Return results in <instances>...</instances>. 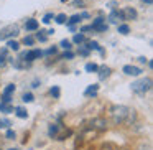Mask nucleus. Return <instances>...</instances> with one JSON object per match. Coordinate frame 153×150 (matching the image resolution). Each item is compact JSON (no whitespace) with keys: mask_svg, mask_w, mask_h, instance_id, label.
I'll return each mask as SVG.
<instances>
[{"mask_svg":"<svg viewBox=\"0 0 153 150\" xmlns=\"http://www.w3.org/2000/svg\"><path fill=\"white\" fill-rule=\"evenodd\" d=\"M41 56H43V51L41 50H31V51H28V53H22L20 54V58L25 60L27 63H31V61L38 60V58H41Z\"/></svg>","mask_w":153,"mask_h":150,"instance_id":"nucleus-4","label":"nucleus"},{"mask_svg":"<svg viewBox=\"0 0 153 150\" xmlns=\"http://www.w3.org/2000/svg\"><path fill=\"white\" fill-rule=\"evenodd\" d=\"M150 89H152V79L150 78H143V79L132 83V91H135L137 94H145Z\"/></svg>","mask_w":153,"mask_h":150,"instance_id":"nucleus-2","label":"nucleus"},{"mask_svg":"<svg viewBox=\"0 0 153 150\" xmlns=\"http://www.w3.org/2000/svg\"><path fill=\"white\" fill-rule=\"evenodd\" d=\"M0 112L10 114V112H13V107H12L10 104H7V102H0Z\"/></svg>","mask_w":153,"mask_h":150,"instance_id":"nucleus-11","label":"nucleus"},{"mask_svg":"<svg viewBox=\"0 0 153 150\" xmlns=\"http://www.w3.org/2000/svg\"><path fill=\"white\" fill-rule=\"evenodd\" d=\"M22 99H23V102H31V101H33L35 97H33V94H31V93H25Z\"/></svg>","mask_w":153,"mask_h":150,"instance_id":"nucleus-28","label":"nucleus"},{"mask_svg":"<svg viewBox=\"0 0 153 150\" xmlns=\"http://www.w3.org/2000/svg\"><path fill=\"white\" fill-rule=\"evenodd\" d=\"M33 43H35V38H33V37H25V38H23V45H28V46H31Z\"/></svg>","mask_w":153,"mask_h":150,"instance_id":"nucleus-30","label":"nucleus"},{"mask_svg":"<svg viewBox=\"0 0 153 150\" xmlns=\"http://www.w3.org/2000/svg\"><path fill=\"white\" fill-rule=\"evenodd\" d=\"M56 46H53V48H50V50H46V51H45V53L43 54H56Z\"/></svg>","mask_w":153,"mask_h":150,"instance_id":"nucleus-36","label":"nucleus"},{"mask_svg":"<svg viewBox=\"0 0 153 150\" xmlns=\"http://www.w3.org/2000/svg\"><path fill=\"white\" fill-rule=\"evenodd\" d=\"M112 117L115 122H123V120H132L135 117V114H133L132 109H128L125 106H115L112 107Z\"/></svg>","mask_w":153,"mask_h":150,"instance_id":"nucleus-1","label":"nucleus"},{"mask_svg":"<svg viewBox=\"0 0 153 150\" xmlns=\"http://www.w3.org/2000/svg\"><path fill=\"white\" fill-rule=\"evenodd\" d=\"M61 46H63L64 50H71V48H73V45H71L69 40H63V41H61Z\"/></svg>","mask_w":153,"mask_h":150,"instance_id":"nucleus-31","label":"nucleus"},{"mask_svg":"<svg viewBox=\"0 0 153 150\" xmlns=\"http://www.w3.org/2000/svg\"><path fill=\"white\" fill-rule=\"evenodd\" d=\"M7 46L10 48V50H13V51H18V50H20V45H18L17 41H13V40H8Z\"/></svg>","mask_w":153,"mask_h":150,"instance_id":"nucleus-18","label":"nucleus"},{"mask_svg":"<svg viewBox=\"0 0 153 150\" xmlns=\"http://www.w3.org/2000/svg\"><path fill=\"white\" fill-rule=\"evenodd\" d=\"M5 63H7V48H2L0 50V68L5 66Z\"/></svg>","mask_w":153,"mask_h":150,"instance_id":"nucleus-14","label":"nucleus"},{"mask_svg":"<svg viewBox=\"0 0 153 150\" xmlns=\"http://www.w3.org/2000/svg\"><path fill=\"white\" fill-rule=\"evenodd\" d=\"M109 20H110V23H117V25H119V22L123 20L122 12H119L117 8H114V10L110 12V15H109Z\"/></svg>","mask_w":153,"mask_h":150,"instance_id":"nucleus-7","label":"nucleus"},{"mask_svg":"<svg viewBox=\"0 0 153 150\" xmlns=\"http://www.w3.org/2000/svg\"><path fill=\"white\" fill-rule=\"evenodd\" d=\"M20 33V28H18V25H8V27L2 28L0 30V40H8V38L12 37H17V35Z\"/></svg>","mask_w":153,"mask_h":150,"instance_id":"nucleus-3","label":"nucleus"},{"mask_svg":"<svg viewBox=\"0 0 153 150\" xmlns=\"http://www.w3.org/2000/svg\"><path fill=\"white\" fill-rule=\"evenodd\" d=\"M58 129H59V127L54 125V124H53V125H50V135H51V137H54V135L58 134Z\"/></svg>","mask_w":153,"mask_h":150,"instance_id":"nucleus-32","label":"nucleus"},{"mask_svg":"<svg viewBox=\"0 0 153 150\" xmlns=\"http://www.w3.org/2000/svg\"><path fill=\"white\" fill-rule=\"evenodd\" d=\"M56 23H59V25H63V23H66V20H68V17L64 13H59V15H56Z\"/></svg>","mask_w":153,"mask_h":150,"instance_id":"nucleus-21","label":"nucleus"},{"mask_svg":"<svg viewBox=\"0 0 153 150\" xmlns=\"http://www.w3.org/2000/svg\"><path fill=\"white\" fill-rule=\"evenodd\" d=\"M128 31H130V27H128V25H119V33L128 35Z\"/></svg>","mask_w":153,"mask_h":150,"instance_id":"nucleus-22","label":"nucleus"},{"mask_svg":"<svg viewBox=\"0 0 153 150\" xmlns=\"http://www.w3.org/2000/svg\"><path fill=\"white\" fill-rule=\"evenodd\" d=\"M61 58H63V60H73V58H74V53H73V51H69V50H66Z\"/></svg>","mask_w":153,"mask_h":150,"instance_id":"nucleus-29","label":"nucleus"},{"mask_svg":"<svg viewBox=\"0 0 153 150\" xmlns=\"http://www.w3.org/2000/svg\"><path fill=\"white\" fill-rule=\"evenodd\" d=\"M8 150H17V149H8Z\"/></svg>","mask_w":153,"mask_h":150,"instance_id":"nucleus-44","label":"nucleus"},{"mask_svg":"<svg viewBox=\"0 0 153 150\" xmlns=\"http://www.w3.org/2000/svg\"><path fill=\"white\" fill-rule=\"evenodd\" d=\"M123 73L128 74V76H140L142 74V69L137 66H132V64H127V66H123Z\"/></svg>","mask_w":153,"mask_h":150,"instance_id":"nucleus-6","label":"nucleus"},{"mask_svg":"<svg viewBox=\"0 0 153 150\" xmlns=\"http://www.w3.org/2000/svg\"><path fill=\"white\" fill-rule=\"evenodd\" d=\"M100 23H104V18H102V17H99V18H96V20H94V22H92V25H91V27H92V28H94V27H97V25H100Z\"/></svg>","mask_w":153,"mask_h":150,"instance_id":"nucleus-34","label":"nucleus"},{"mask_svg":"<svg viewBox=\"0 0 153 150\" xmlns=\"http://www.w3.org/2000/svg\"><path fill=\"white\" fill-rule=\"evenodd\" d=\"M92 124H94V127H97V129H99V130H105V129H107V124L104 122L102 119H96V120H94Z\"/></svg>","mask_w":153,"mask_h":150,"instance_id":"nucleus-15","label":"nucleus"},{"mask_svg":"<svg viewBox=\"0 0 153 150\" xmlns=\"http://www.w3.org/2000/svg\"><path fill=\"white\" fill-rule=\"evenodd\" d=\"M25 30L27 31H36L38 30V20H35V18L27 20L25 22Z\"/></svg>","mask_w":153,"mask_h":150,"instance_id":"nucleus-9","label":"nucleus"},{"mask_svg":"<svg viewBox=\"0 0 153 150\" xmlns=\"http://www.w3.org/2000/svg\"><path fill=\"white\" fill-rule=\"evenodd\" d=\"M10 101H12L10 94H2V102H7V104H10Z\"/></svg>","mask_w":153,"mask_h":150,"instance_id":"nucleus-35","label":"nucleus"},{"mask_svg":"<svg viewBox=\"0 0 153 150\" xmlns=\"http://www.w3.org/2000/svg\"><path fill=\"white\" fill-rule=\"evenodd\" d=\"M13 93H15V84H8V86L4 89V94H10L12 96Z\"/></svg>","mask_w":153,"mask_h":150,"instance_id":"nucleus-26","label":"nucleus"},{"mask_svg":"<svg viewBox=\"0 0 153 150\" xmlns=\"http://www.w3.org/2000/svg\"><path fill=\"white\" fill-rule=\"evenodd\" d=\"M97 71H99V79L100 81H104V79H107V78L110 76V73H112V69H110L109 66H100V68H97Z\"/></svg>","mask_w":153,"mask_h":150,"instance_id":"nucleus-8","label":"nucleus"},{"mask_svg":"<svg viewBox=\"0 0 153 150\" xmlns=\"http://www.w3.org/2000/svg\"><path fill=\"white\" fill-rule=\"evenodd\" d=\"M45 33H46V31H40V33L36 35V40H38V41H41V43H45V41L48 40V37H46Z\"/></svg>","mask_w":153,"mask_h":150,"instance_id":"nucleus-27","label":"nucleus"},{"mask_svg":"<svg viewBox=\"0 0 153 150\" xmlns=\"http://www.w3.org/2000/svg\"><path fill=\"white\" fill-rule=\"evenodd\" d=\"M97 68H99V66H97L96 63H87L86 64V71H87V73H97Z\"/></svg>","mask_w":153,"mask_h":150,"instance_id":"nucleus-17","label":"nucleus"},{"mask_svg":"<svg viewBox=\"0 0 153 150\" xmlns=\"http://www.w3.org/2000/svg\"><path fill=\"white\" fill-rule=\"evenodd\" d=\"M79 54H82V56H87V54H89V50H87V48H81V50H79Z\"/></svg>","mask_w":153,"mask_h":150,"instance_id":"nucleus-37","label":"nucleus"},{"mask_svg":"<svg viewBox=\"0 0 153 150\" xmlns=\"http://www.w3.org/2000/svg\"><path fill=\"white\" fill-rule=\"evenodd\" d=\"M12 125V122L8 119H0V129H8Z\"/></svg>","mask_w":153,"mask_h":150,"instance_id":"nucleus-23","label":"nucleus"},{"mask_svg":"<svg viewBox=\"0 0 153 150\" xmlns=\"http://www.w3.org/2000/svg\"><path fill=\"white\" fill-rule=\"evenodd\" d=\"M51 20H54V15H53V13H46V15L43 17V20H41V22H43L45 25H48V23H51Z\"/></svg>","mask_w":153,"mask_h":150,"instance_id":"nucleus-24","label":"nucleus"},{"mask_svg":"<svg viewBox=\"0 0 153 150\" xmlns=\"http://www.w3.org/2000/svg\"><path fill=\"white\" fill-rule=\"evenodd\" d=\"M82 4H84L82 0H74V5H82Z\"/></svg>","mask_w":153,"mask_h":150,"instance_id":"nucleus-41","label":"nucleus"},{"mask_svg":"<svg viewBox=\"0 0 153 150\" xmlns=\"http://www.w3.org/2000/svg\"><path fill=\"white\" fill-rule=\"evenodd\" d=\"M79 20H81V15H73V17L66 22H68V25H76V23H79Z\"/></svg>","mask_w":153,"mask_h":150,"instance_id":"nucleus-20","label":"nucleus"},{"mask_svg":"<svg viewBox=\"0 0 153 150\" xmlns=\"http://www.w3.org/2000/svg\"><path fill=\"white\" fill-rule=\"evenodd\" d=\"M138 61H140V63H142V64H145V63H146V61H148V60H146L145 56H142V58H138Z\"/></svg>","mask_w":153,"mask_h":150,"instance_id":"nucleus-40","label":"nucleus"},{"mask_svg":"<svg viewBox=\"0 0 153 150\" xmlns=\"http://www.w3.org/2000/svg\"><path fill=\"white\" fill-rule=\"evenodd\" d=\"M92 30H96V31H107V30H109V25L100 23V25H97V27H94Z\"/></svg>","mask_w":153,"mask_h":150,"instance_id":"nucleus-25","label":"nucleus"},{"mask_svg":"<svg viewBox=\"0 0 153 150\" xmlns=\"http://www.w3.org/2000/svg\"><path fill=\"white\" fill-rule=\"evenodd\" d=\"M97 91H99V84H91L89 87H87L86 91H84V94H86V96H92V97H96L97 96Z\"/></svg>","mask_w":153,"mask_h":150,"instance_id":"nucleus-10","label":"nucleus"},{"mask_svg":"<svg viewBox=\"0 0 153 150\" xmlns=\"http://www.w3.org/2000/svg\"><path fill=\"white\" fill-rule=\"evenodd\" d=\"M50 94H51V96L54 97V99H58V97H59V94H61L59 87H58V86H53V87H51V89H50Z\"/></svg>","mask_w":153,"mask_h":150,"instance_id":"nucleus-19","label":"nucleus"},{"mask_svg":"<svg viewBox=\"0 0 153 150\" xmlns=\"http://www.w3.org/2000/svg\"><path fill=\"white\" fill-rule=\"evenodd\" d=\"M81 18H89V13H87V12H84V13L81 15Z\"/></svg>","mask_w":153,"mask_h":150,"instance_id":"nucleus-42","label":"nucleus"},{"mask_svg":"<svg viewBox=\"0 0 153 150\" xmlns=\"http://www.w3.org/2000/svg\"><path fill=\"white\" fill-rule=\"evenodd\" d=\"M73 41L74 43H77V45H81V43H84V41H86V37H84V33H76L74 35V38H73Z\"/></svg>","mask_w":153,"mask_h":150,"instance_id":"nucleus-16","label":"nucleus"},{"mask_svg":"<svg viewBox=\"0 0 153 150\" xmlns=\"http://www.w3.org/2000/svg\"><path fill=\"white\" fill-rule=\"evenodd\" d=\"M5 137H7L8 140H13V139H15V137H17V135H15V132H13V130H12V129H8V130H7V135H5Z\"/></svg>","mask_w":153,"mask_h":150,"instance_id":"nucleus-33","label":"nucleus"},{"mask_svg":"<svg viewBox=\"0 0 153 150\" xmlns=\"http://www.w3.org/2000/svg\"><path fill=\"white\" fill-rule=\"evenodd\" d=\"M15 114H17V117H20V119H27L28 117V112L23 107H15Z\"/></svg>","mask_w":153,"mask_h":150,"instance_id":"nucleus-13","label":"nucleus"},{"mask_svg":"<svg viewBox=\"0 0 153 150\" xmlns=\"http://www.w3.org/2000/svg\"><path fill=\"white\" fill-rule=\"evenodd\" d=\"M120 12H122L123 20H135L137 18V10L132 8V7H127V8H123V10H120Z\"/></svg>","mask_w":153,"mask_h":150,"instance_id":"nucleus-5","label":"nucleus"},{"mask_svg":"<svg viewBox=\"0 0 153 150\" xmlns=\"http://www.w3.org/2000/svg\"><path fill=\"white\" fill-rule=\"evenodd\" d=\"M91 30H92V27H91V25H87V27L81 28V33H86V31H91Z\"/></svg>","mask_w":153,"mask_h":150,"instance_id":"nucleus-38","label":"nucleus"},{"mask_svg":"<svg viewBox=\"0 0 153 150\" xmlns=\"http://www.w3.org/2000/svg\"><path fill=\"white\" fill-rule=\"evenodd\" d=\"M143 2H145L146 5H152V4H153V0H143Z\"/></svg>","mask_w":153,"mask_h":150,"instance_id":"nucleus-43","label":"nucleus"},{"mask_svg":"<svg viewBox=\"0 0 153 150\" xmlns=\"http://www.w3.org/2000/svg\"><path fill=\"white\" fill-rule=\"evenodd\" d=\"M107 7H109L110 10H114V8L117 7V4H115V2H109V5H107Z\"/></svg>","mask_w":153,"mask_h":150,"instance_id":"nucleus-39","label":"nucleus"},{"mask_svg":"<svg viewBox=\"0 0 153 150\" xmlns=\"http://www.w3.org/2000/svg\"><path fill=\"white\" fill-rule=\"evenodd\" d=\"M87 50H96V51H100V53L104 54V50L99 46L97 41H87Z\"/></svg>","mask_w":153,"mask_h":150,"instance_id":"nucleus-12","label":"nucleus"}]
</instances>
